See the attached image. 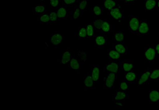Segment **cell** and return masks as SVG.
<instances>
[{
  "label": "cell",
  "instance_id": "14",
  "mask_svg": "<svg viewBox=\"0 0 159 110\" xmlns=\"http://www.w3.org/2000/svg\"><path fill=\"white\" fill-rule=\"evenodd\" d=\"M115 49L120 54H124L126 52V48L122 44L118 43L115 44Z\"/></svg>",
  "mask_w": 159,
  "mask_h": 110
},
{
  "label": "cell",
  "instance_id": "29",
  "mask_svg": "<svg viewBox=\"0 0 159 110\" xmlns=\"http://www.w3.org/2000/svg\"><path fill=\"white\" fill-rule=\"evenodd\" d=\"M79 37L80 38H85L87 36L86 28H80L79 31Z\"/></svg>",
  "mask_w": 159,
  "mask_h": 110
},
{
  "label": "cell",
  "instance_id": "18",
  "mask_svg": "<svg viewBox=\"0 0 159 110\" xmlns=\"http://www.w3.org/2000/svg\"><path fill=\"white\" fill-rule=\"evenodd\" d=\"M125 33L123 32H116L115 35V39L118 43L122 42L124 39Z\"/></svg>",
  "mask_w": 159,
  "mask_h": 110
},
{
  "label": "cell",
  "instance_id": "5",
  "mask_svg": "<svg viewBox=\"0 0 159 110\" xmlns=\"http://www.w3.org/2000/svg\"><path fill=\"white\" fill-rule=\"evenodd\" d=\"M116 79L115 73L111 72L108 74L105 82V87L108 89H111L113 86Z\"/></svg>",
  "mask_w": 159,
  "mask_h": 110
},
{
  "label": "cell",
  "instance_id": "22",
  "mask_svg": "<svg viewBox=\"0 0 159 110\" xmlns=\"http://www.w3.org/2000/svg\"><path fill=\"white\" fill-rule=\"evenodd\" d=\"M159 78V69H155L152 70L149 79L155 80Z\"/></svg>",
  "mask_w": 159,
  "mask_h": 110
},
{
  "label": "cell",
  "instance_id": "24",
  "mask_svg": "<svg viewBox=\"0 0 159 110\" xmlns=\"http://www.w3.org/2000/svg\"><path fill=\"white\" fill-rule=\"evenodd\" d=\"M104 20H96L93 24V28L96 31L100 30L102 25L103 23Z\"/></svg>",
  "mask_w": 159,
  "mask_h": 110
},
{
  "label": "cell",
  "instance_id": "6",
  "mask_svg": "<svg viewBox=\"0 0 159 110\" xmlns=\"http://www.w3.org/2000/svg\"><path fill=\"white\" fill-rule=\"evenodd\" d=\"M157 0H145V9L146 11H156Z\"/></svg>",
  "mask_w": 159,
  "mask_h": 110
},
{
  "label": "cell",
  "instance_id": "9",
  "mask_svg": "<svg viewBox=\"0 0 159 110\" xmlns=\"http://www.w3.org/2000/svg\"><path fill=\"white\" fill-rule=\"evenodd\" d=\"M149 99L151 102H156L159 101V90L152 89L150 91Z\"/></svg>",
  "mask_w": 159,
  "mask_h": 110
},
{
  "label": "cell",
  "instance_id": "3",
  "mask_svg": "<svg viewBox=\"0 0 159 110\" xmlns=\"http://www.w3.org/2000/svg\"><path fill=\"white\" fill-rule=\"evenodd\" d=\"M128 28L132 32H137L140 24V20L136 16L129 15L128 17Z\"/></svg>",
  "mask_w": 159,
  "mask_h": 110
},
{
  "label": "cell",
  "instance_id": "41",
  "mask_svg": "<svg viewBox=\"0 0 159 110\" xmlns=\"http://www.w3.org/2000/svg\"><path fill=\"white\" fill-rule=\"evenodd\" d=\"M159 10V0H157V5L156 11Z\"/></svg>",
  "mask_w": 159,
  "mask_h": 110
},
{
  "label": "cell",
  "instance_id": "2",
  "mask_svg": "<svg viewBox=\"0 0 159 110\" xmlns=\"http://www.w3.org/2000/svg\"><path fill=\"white\" fill-rule=\"evenodd\" d=\"M149 20L148 19H142L140 20V24L137 32L140 35H148L149 32Z\"/></svg>",
  "mask_w": 159,
  "mask_h": 110
},
{
  "label": "cell",
  "instance_id": "20",
  "mask_svg": "<svg viewBox=\"0 0 159 110\" xmlns=\"http://www.w3.org/2000/svg\"><path fill=\"white\" fill-rule=\"evenodd\" d=\"M107 42V38L103 36H98L96 39V44L98 46H103Z\"/></svg>",
  "mask_w": 159,
  "mask_h": 110
},
{
  "label": "cell",
  "instance_id": "13",
  "mask_svg": "<svg viewBox=\"0 0 159 110\" xmlns=\"http://www.w3.org/2000/svg\"><path fill=\"white\" fill-rule=\"evenodd\" d=\"M118 69V64L115 62H111L107 66V70L113 73H116Z\"/></svg>",
  "mask_w": 159,
  "mask_h": 110
},
{
  "label": "cell",
  "instance_id": "21",
  "mask_svg": "<svg viewBox=\"0 0 159 110\" xmlns=\"http://www.w3.org/2000/svg\"><path fill=\"white\" fill-rule=\"evenodd\" d=\"M70 58V54L69 51H66L62 56L61 62L62 64H65L69 62Z\"/></svg>",
  "mask_w": 159,
  "mask_h": 110
},
{
  "label": "cell",
  "instance_id": "28",
  "mask_svg": "<svg viewBox=\"0 0 159 110\" xmlns=\"http://www.w3.org/2000/svg\"><path fill=\"white\" fill-rule=\"evenodd\" d=\"M66 13L65 9L62 8L59 9L57 12V17L59 18H64L66 16Z\"/></svg>",
  "mask_w": 159,
  "mask_h": 110
},
{
  "label": "cell",
  "instance_id": "11",
  "mask_svg": "<svg viewBox=\"0 0 159 110\" xmlns=\"http://www.w3.org/2000/svg\"><path fill=\"white\" fill-rule=\"evenodd\" d=\"M62 37L61 35L56 34L52 36L51 39V42L52 44L57 45L61 42Z\"/></svg>",
  "mask_w": 159,
  "mask_h": 110
},
{
  "label": "cell",
  "instance_id": "15",
  "mask_svg": "<svg viewBox=\"0 0 159 110\" xmlns=\"http://www.w3.org/2000/svg\"><path fill=\"white\" fill-rule=\"evenodd\" d=\"M111 25L108 21L104 20L101 27L100 31L104 32L107 33L109 32Z\"/></svg>",
  "mask_w": 159,
  "mask_h": 110
},
{
  "label": "cell",
  "instance_id": "23",
  "mask_svg": "<svg viewBox=\"0 0 159 110\" xmlns=\"http://www.w3.org/2000/svg\"><path fill=\"white\" fill-rule=\"evenodd\" d=\"M93 27L89 24L87 25L86 28V31L87 36L89 37H92L94 35Z\"/></svg>",
  "mask_w": 159,
  "mask_h": 110
},
{
  "label": "cell",
  "instance_id": "10",
  "mask_svg": "<svg viewBox=\"0 0 159 110\" xmlns=\"http://www.w3.org/2000/svg\"><path fill=\"white\" fill-rule=\"evenodd\" d=\"M137 78V74L133 71H128L125 73V78L128 82H133Z\"/></svg>",
  "mask_w": 159,
  "mask_h": 110
},
{
  "label": "cell",
  "instance_id": "19",
  "mask_svg": "<svg viewBox=\"0 0 159 110\" xmlns=\"http://www.w3.org/2000/svg\"><path fill=\"white\" fill-rule=\"evenodd\" d=\"M108 57L110 59L117 60L120 57V54L117 51L111 50L109 51Z\"/></svg>",
  "mask_w": 159,
  "mask_h": 110
},
{
  "label": "cell",
  "instance_id": "39",
  "mask_svg": "<svg viewBox=\"0 0 159 110\" xmlns=\"http://www.w3.org/2000/svg\"><path fill=\"white\" fill-rule=\"evenodd\" d=\"M155 49L156 51L157 54L159 56V44L156 45L155 46Z\"/></svg>",
  "mask_w": 159,
  "mask_h": 110
},
{
  "label": "cell",
  "instance_id": "1",
  "mask_svg": "<svg viewBox=\"0 0 159 110\" xmlns=\"http://www.w3.org/2000/svg\"><path fill=\"white\" fill-rule=\"evenodd\" d=\"M110 15L112 18L116 20L118 23H120L124 19V11L122 6L118 5L110 11Z\"/></svg>",
  "mask_w": 159,
  "mask_h": 110
},
{
  "label": "cell",
  "instance_id": "25",
  "mask_svg": "<svg viewBox=\"0 0 159 110\" xmlns=\"http://www.w3.org/2000/svg\"><path fill=\"white\" fill-rule=\"evenodd\" d=\"M133 65L132 63H125L123 65V69L126 72L131 71L133 69Z\"/></svg>",
  "mask_w": 159,
  "mask_h": 110
},
{
  "label": "cell",
  "instance_id": "17",
  "mask_svg": "<svg viewBox=\"0 0 159 110\" xmlns=\"http://www.w3.org/2000/svg\"><path fill=\"white\" fill-rule=\"evenodd\" d=\"M93 13L96 16L102 15L103 14V8L98 5L94 6L93 8Z\"/></svg>",
  "mask_w": 159,
  "mask_h": 110
},
{
  "label": "cell",
  "instance_id": "34",
  "mask_svg": "<svg viewBox=\"0 0 159 110\" xmlns=\"http://www.w3.org/2000/svg\"><path fill=\"white\" fill-rule=\"evenodd\" d=\"M40 19L42 22L46 23L50 19V17L48 15H44L41 17Z\"/></svg>",
  "mask_w": 159,
  "mask_h": 110
},
{
  "label": "cell",
  "instance_id": "35",
  "mask_svg": "<svg viewBox=\"0 0 159 110\" xmlns=\"http://www.w3.org/2000/svg\"><path fill=\"white\" fill-rule=\"evenodd\" d=\"M128 87V85L127 82H123L121 83L120 84V88L121 90L123 91L127 90Z\"/></svg>",
  "mask_w": 159,
  "mask_h": 110
},
{
  "label": "cell",
  "instance_id": "8",
  "mask_svg": "<svg viewBox=\"0 0 159 110\" xmlns=\"http://www.w3.org/2000/svg\"><path fill=\"white\" fill-rule=\"evenodd\" d=\"M103 3L105 9L109 11L119 5L115 0H104Z\"/></svg>",
  "mask_w": 159,
  "mask_h": 110
},
{
  "label": "cell",
  "instance_id": "26",
  "mask_svg": "<svg viewBox=\"0 0 159 110\" xmlns=\"http://www.w3.org/2000/svg\"><path fill=\"white\" fill-rule=\"evenodd\" d=\"M70 66L72 69L77 70L80 68V65L78 61L75 58L72 59L70 62Z\"/></svg>",
  "mask_w": 159,
  "mask_h": 110
},
{
  "label": "cell",
  "instance_id": "37",
  "mask_svg": "<svg viewBox=\"0 0 159 110\" xmlns=\"http://www.w3.org/2000/svg\"><path fill=\"white\" fill-rule=\"evenodd\" d=\"M65 3L67 5H70L75 3L77 0H64Z\"/></svg>",
  "mask_w": 159,
  "mask_h": 110
},
{
  "label": "cell",
  "instance_id": "43",
  "mask_svg": "<svg viewBox=\"0 0 159 110\" xmlns=\"http://www.w3.org/2000/svg\"><path fill=\"white\" fill-rule=\"evenodd\" d=\"M157 110H159V106H157Z\"/></svg>",
  "mask_w": 159,
  "mask_h": 110
},
{
  "label": "cell",
  "instance_id": "40",
  "mask_svg": "<svg viewBox=\"0 0 159 110\" xmlns=\"http://www.w3.org/2000/svg\"><path fill=\"white\" fill-rule=\"evenodd\" d=\"M125 2L126 3H131L134 2L136 0H124Z\"/></svg>",
  "mask_w": 159,
  "mask_h": 110
},
{
  "label": "cell",
  "instance_id": "4",
  "mask_svg": "<svg viewBox=\"0 0 159 110\" xmlns=\"http://www.w3.org/2000/svg\"><path fill=\"white\" fill-rule=\"evenodd\" d=\"M157 53L155 47H151L148 48L146 51L144 56L147 60L154 61L156 59Z\"/></svg>",
  "mask_w": 159,
  "mask_h": 110
},
{
  "label": "cell",
  "instance_id": "7",
  "mask_svg": "<svg viewBox=\"0 0 159 110\" xmlns=\"http://www.w3.org/2000/svg\"><path fill=\"white\" fill-rule=\"evenodd\" d=\"M152 70H147L141 74L138 81V85H140L145 83L149 79Z\"/></svg>",
  "mask_w": 159,
  "mask_h": 110
},
{
  "label": "cell",
  "instance_id": "38",
  "mask_svg": "<svg viewBox=\"0 0 159 110\" xmlns=\"http://www.w3.org/2000/svg\"><path fill=\"white\" fill-rule=\"evenodd\" d=\"M58 0H51L50 3L51 5L53 6H57L58 4Z\"/></svg>",
  "mask_w": 159,
  "mask_h": 110
},
{
  "label": "cell",
  "instance_id": "42",
  "mask_svg": "<svg viewBox=\"0 0 159 110\" xmlns=\"http://www.w3.org/2000/svg\"><path fill=\"white\" fill-rule=\"evenodd\" d=\"M157 36H158V38L159 40V32L158 33Z\"/></svg>",
  "mask_w": 159,
  "mask_h": 110
},
{
  "label": "cell",
  "instance_id": "44",
  "mask_svg": "<svg viewBox=\"0 0 159 110\" xmlns=\"http://www.w3.org/2000/svg\"><path fill=\"white\" fill-rule=\"evenodd\" d=\"M41 1H43V0H41Z\"/></svg>",
  "mask_w": 159,
  "mask_h": 110
},
{
  "label": "cell",
  "instance_id": "33",
  "mask_svg": "<svg viewBox=\"0 0 159 110\" xmlns=\"http://www.w3.org/2000/svg\"><path fill=\"white\" fill-rule=\"evenodd\" d=\"M57 14L55 12H52L50 15V18L52 21H55L57 18Z\"/></svg>",
  "mask_w": 159,
  "mask_h": 110
},
{
  "label": "cell",
  "instance_id": "30",
  "mask_svg": "<svg viewBox=\"0 0 159 110\" xmlns=\"http://www.w3.org/2000/svg\"><path fill=\"white\" fill-rule=\"evenodd\" d=\"M87 5L86 0H81L79 4V8L81 11H84L86 9Z\"/></svg>",
  "mask_w": 159,
  "mask_h": 110
},
{
  "label": "cell",
  "instance_id": "36",
  "mask_svg": "<svg viewBox=\"0 0 159 110\" xmlns=\"http://www.w3.org/2000/svg\"><path fill=\"white\" fill-rule=\"evenodd\" d=\"M44 8L43 6H37L35 8V11L37 13L42 12L44 11Z\"/></svg>",
  "mask_w": 159,
  "mask_h": 110
},
{
  "label": "cell",
  "instance_id": "27",
  "mask_svg": "<svg viewBox=\"0 0 159 110\" xmlns=\"http://www.w3.org/2000/svg\"><path fill=\"white\" fill-rule=\"evenodd\" d=\"M126 96V94L122 91H119L117 92L115 97V99L116 100H120L125 99Z\"/></svg>",
  "mask_w": 159,
  "mask_h": 110
},
{
  "label": "cell",
  "instance_id": "16",
  "mask_svg": "<svg viewBox=\"0 0 159 110\" xmlns=\"http://www.w3.org/2000/svg\"><path fill=\"white\" fill-rule=\"evenodd\" d=\"M93 81L91 75H88L84 80V85L86 87L91 88L93 86Z\"/></svg>",
  "mask_w": 159,
  "mask_h": 110
},
{
  "label": "cell",
  "instance_id": "31",
  "mask_svg": "<svg viewBox=\"0 0 159 110\" xmlns=\"http://www.w3.org/2000/svg\"><path fill=\"white\" fill-rule=\"evenodd\" d=\"M79 58L83 61H86L87 60V55L84 51L80 50L78 54Z\"/></svg>",
  "mask_w": 159,
  "mask_h": 110
},
{
  "label": "cell",
  "instance_id": "12",
  "mask_svg": "<svg viewBox=\"0 0 159 110\" xmlns=\"http://www.w3.org/2000/svg\"><path fill=\"white\" fill-rule=\"evenodd\" d=\"M91 76L94 81H97L99 79L100 70L99 67L94 66L92 69Z\"/></svg>",
  "mask_w": 159,
  "mask_h": 110
},
{
  "label": "cell",
  "instance_id": "32",
  "mask_svg": "<svg viewBox=\"0 0 159 110\" xmlns=\"http://www.w3.org/2000/svg\"><path fill=\"white\" fill-rule=\"evenodd\" d=\"M80 16V10L79 8L75 10L74 13L73 18L75 19H78Z\"/></svg>",
  "mask_w": 159,
  "mask_h": 110
}]
</instances>
